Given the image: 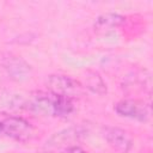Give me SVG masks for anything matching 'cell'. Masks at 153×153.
I'll return each instance as SVG.
<instances>
[{"label": "cell", "mask_w": 153, "mask_h": 153, "mask_svg": "<svg viewBox=\"0 0 153 153\" xmlns=\"http://www.w3.org/2000/svg\"><path fill=\"white\" fill-rule=\"evenodd\" d=\"M104 136L108 143L121 153H127L133 146V140L128 131L117 127H109L104 130Z\"/></svg>", "instance_id": "5b68a950"}, {"label": "cell", "mask_w": 153, "mask_h": 153, "mask_svg": "<svg viewBox=\"0 0 153 153\" xmlns=\"http://www.w3.org/2000/svg\"><path fill=\"white\" fill-rule=\"evenodd\" d=\"M68 153H86V152H85L82 148L78 147V146H73L72 148L68 149Z\"/></svg>", "instance_id": "30bf717a"}, {"label": "cell", "mask_w": 153, "mask_h": 153, "mask_svg": "<svg viewBox=\"0 0 153 153\" xmlns=\"http://www.w3.org/2000/svg\"><path fill=\"white\" fill-rule=\"evenodd\" d=\"M0 68L4 73L14 81H25L31 75V66L23 60L20 56L14 54H1L0 55Z\"/></svg>", "instance_id": "7a4b0ae2"}, {"label": "cell", "mask_w": 153, "mask_h": 153, "mask_svg": "<svg viewBox=\"0 0 153 153\" xmlns=\"http://www.w3.org/2000/svg\"><path fill=\"white\" fill-rule=\"evenodd\" d=\"M124 22V17L118 13H104L100 14L94 22V30L98 32H110L118 26H121Z\"/></svg>", "instance_id": "52a82bcc"}, {"label": "cell", "mask_w": 153, "mask_h": 153, "mask_svg": "<svg viewBox=\"0 0 153 153\" xmlns=\"http://www.w3.org/2000/svg\"><path fill=\"white\" fill-rule=\"evenodd\" d=\"M115 111L123 117L146 121L149 116V106L137 99H123L115 105Z\"/></svg>", "instance_id": "277c9868"}, {"label": "cell", "mask_w": 153, "mask_h": 153, "mask_svg": "<svg viewBox=\"0 0 153 153\" xmlns=\"http://www.w3.org/2000/svg\"><path fill=\"white\" fill-rule=\"evenodd\" d=\"M85 86L97 94L106 93V85L102 76L94 71H87L85 73Z\"/></svg>", "instance_id": "9c48e42d"}, {"label": "cell", "mask_w": 153, "mask_h": 153, "mask_svg": "<svg viewBox=\"0 0 153 153\" xmlns=\"http://www.w3.org/2000/svg\"><path fill=\"white\" fill-rule=\"evenodd\" d=\"M0 134L19 142H26L33 137L35 129L23 117L10 116L0 122Z\"/></svg>", "instance_id": "6da1fadb"}, {"label": "cell", "mask_w": 153, "mask_h": 153, "mask_svg": "<svg viewBox=\"0 0 153 153\" xmlns=\"http://www.w3.org/2000/svg\"><path fill=\"white\" fill-rule=\"evenodd\" d=\"M50 93L74 98L82 93V85L75 79L63 74H51L47 80Z\"/></svg>", "instance_id": "3957f363"}, {"label": "cell", "mask_w": 153, "mask_h": 153, "mask_svg": "<svg viewBox=\"0 0 153 153\" xmlns=\"http://www.w3.org/2000/svg\"><path fill=\"white\" fill-rule=\"evenodd\" d=\"M51 110H53V115L54 116L66 117V116L71 115L74 111L73 99L69 98V97H65V96L53 94Z\"/></svg>", "instance_id": "ba28073f"}, {"label": "cell", "mask_w": 153, "mask_h": 153, "mask_svg": "<svg viewBox=\"0 0 153 153\" xmlns=\"http://www.w3.org/2000/svg\"><path fill=\"white\" fill-rule=\"evenodd\" d=\"M82 135V130L80 128H68L62 131L56 133L53 135L45 143V147L48 149H60V148H66L71 142L78 140Z\"/></svg>", "instance_id": "8992f818"}]
</instances>
